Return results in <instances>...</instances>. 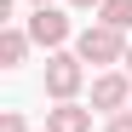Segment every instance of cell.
I'll return each instance as SVG.
<instances>
[{
	"label": "cell",
	"mask_w": 132,
	"mask_h": 132,
	"mask_svg": "<svg viewBox=\"0 0 132 132\" xmlns=\"http://www.w3.org/2000/svg\"><path fill=\"white\" fill-rule=\"evenodd\" d=\"M98 23H109V29H132V0H103V6H98Z\"/></svg>",
	"instance_id": "obj_7"
},
{
	"label": "cell",
	"mask_w": 132,
	"mask_h": 132,
	"mask_svg": "<svg viewBox=\"0 0 132 132\" xmlns=\"http://www.w3.org/2000/svg\"><path fill=\"white\" fill-rule=\"evenodd\" d=\"M121 69H126V75H132V46H126V63H121Z\"/></svg>",
	"instance_id": "obj_11"
},
{
	"label": "cell",
	"mask_w": 132,
	"mask_h": 132,
	"mask_svg": "<svg viewBox=\"0 0 132 132\" xmlns=\"http://www.w3.org/2000/svg\"><path fill=\"white\" fill-rule=\"evenodd\" d=\"M126 46L132 40L121 29H109V23H86L75 35V57L80 63H92V69H115V63H126Z\"/></svg>",
	"instance_id": "obj_1"
},
{
	"label": "cell",
	"mask_w": 132,
	"mask_h": 132,
	"mask_svg": "<svg viewBox=\"0 0 132 132\" xmlns=\"http://www.w3.org/2000/svg\"><path fill=\"white\" fill-rule=\"evenodd\" d=\"M92 109H103V115L132 109V75H126V69H103V75H92Z\"/></svg>",
	"instance_id": "obj_3"
},
{
	"label": "cell",
	"mask_w": 132,
	"mask_h": 132,
	"mask_svg": "<svg viewBox=\"0 0 132 132\" xmlns=\"http://www.w3.org/2000/svg\"><path fill=\"white\" fill-rule=\"evenodd\" d=\"M23 29H29V40H35V46H46V52H63V40H69V17H63L57 6H35Z\"/></svg>",
	"instance_id": "obj_4"
},
{
	"label": "cell",
	"mask_w": 132,
	"mask_h": 132,
	"mask_svg": "<svg viewBox=\"0 0 132 132\" xmlns=\"http://www.w3.org/2000/svg\"><path fill=\"white\" fill-rule=\"evenodd\" d=\"M103 132H132V109H121V115H109V121H103Z\"/></svg>",
	"instance_id": "obj_9"
},
{
	"label": "cell",
	"mask_w": 132,
	"mask_h": 132,
	"mask_svg": "<svg viewBox=\"0 0 132 132\" xmlns=\"http://www.w3.org/2000/svg\"><path fill=\"white\" fill-rule=\"evenodd\" d=\"M80 86H86V63L75 52H46V98L52 103H75Z\"/></svg>",
	"instance_id": "obj_2"
},
{
	"label": "cell",
	"mask_w": 132,
	"mask_h": 132,
	"mask_svg": "<svg viewBox=\"0 0 132 132\" xmlns=\"http://www.w3.org/2000/svg\"><path fill=\"white\" fill-rule=\"evenodd\" d=\"M29 6H52V0H29Z\"/></svg>",
	"instance_id": "obj_12"
},
{
	"label": "cell",
	"mask_w": 132,
	"mask_h": 132,
	"mask_svg": "<svg viewBox=\"0 0 132 132\" xmlns=\"http://www.w3.org/2000/svg\"><path fill=\"white\" fill-rule=\"evenodd\" d=\"M46 132H92V109H80V103H52V109H46Z\"/></svg>",
	"instance_id": "obj_5"
},
{
	"label": "cell",
	"mask_w": 132,
	"mask_h": 132,
	"mask_svg": "<svg viewBox=\"0 0 132 132\" xmlns=\"http://www.w3.org/2000/svg\"><path fill=\"white\" fill-rule=\"evenodd\" d=\"M29 46H35V40H29V29L6 23V29H0V69H17V63L29 57Z\"/></svg>",
	"instance_id": "obj_6"
},
{
	"label": "cell",
	"mask_w": 132,
	"mask_h": 132,
	"mask_svg": "<svg viewBox=\"0 0 132 132\" xmlns=\"http://www.w3.org/2000/svg\"><path fill=\"white\" fill-rule=\"evenodd\" d=\"M0 132H29V121H23V109H6V115H0Z\"/></svg>",
	"instance_id": "obj_8"
},
{
	"label": "cell",
	"mask_w": 132,
	"mask_h": 132,
	"mask_svg": "<svg viewBox=\"0 0 132 132\" xmlns=\"http://www.w3.org/2000/svg\"><path fill=\"white\" fill-rule=\"evenodd\" d=\"M69 6H80V12H98V6H103V0H69Z\"/></svg>",
	"instance_id": "obj_10"
}]
</instances>
